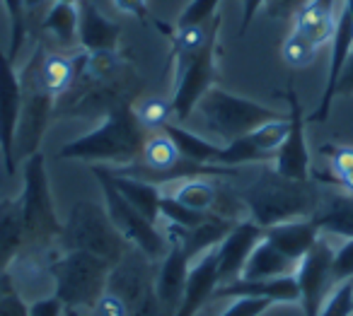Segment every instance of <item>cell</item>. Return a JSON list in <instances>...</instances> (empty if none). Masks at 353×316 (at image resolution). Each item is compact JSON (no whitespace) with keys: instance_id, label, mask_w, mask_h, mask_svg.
<instances>
[{"instance_id":"6da1fadb","label":"cell","mask_w":353,"mask_h":316,"mask_svg":"<svg viewBox=\"0 0 353 316\" xmlns=\"http://www.w3.org/2000/svg\"><path fill=\"white\" fill-rule=\"evenodd\" d=\"M143 78L123 51L78 54L75 78L56 102L54 118H104L119 107L138 102Z\"/></svg>"},{"instance_id":"7a4b0ae2","label":"cell","mask_w":353,"mask_h":316,"mask_svg":"<svg viewBox=\"0 0 353 316\" xmlns=\"http://www.w3.org/2000/svg\"><path fill=\"white\" fill-rule=\"evenodd\" d=\"M319 198L322 189L317 186V179H288L276 169H261L259 176L240 191V203L250 215L247 220L261 229L288 220L312 218Z\"/></svg>"},{"instance_id":"3957f363","label":"cell","mask_w":353,"mask_h":316,"mask_svg":"<svg viewBox=\"0 0 353 316\" xmlns=\"http://www.w3.org/2000/svg\"><path fill=\"white\" fill-rule=\"evenodd\" d=\"M148 133L150 131H145L133 114V104L119 107L112 114H107L97 128L65 143L59 150V157L117 169V167H126L141 157Z\"/></svg>"},{"instance_id":"277c9868","label":"cell","mask_w":353,"mask_h":316,"mask_svg":"<svg viewBox=\"0 0 353 316\" xmlns=\"http://www.w3.org/2000/svg\"><path fill=\"white\" fill-rule=\"evenodd\" d=\"M25 186L20 193L22 224H25V249L46 251L59 244L63 222L56 215L54 196H51L49 171H46L44 152H34L25 160Z\"/></svg>"},{"instance_id":"5b68a950","label":"cell","mask_w":353,"mask_h":316,"mask_svg":"<svg viewBox=\"0 0 353 316\" xmlns=\"http://www.w3.org/2000/svg\"><path fill=\"white\" fill-rule=\"evenodd\" d=\"M59 246L61 251H83L114 266L131 249V244L114 227L104 205L78 200L63 222Z\"/></svg>"},{"instance_id":"8992f818","label":"cell","mask_w":353,"mask_h":316,"mask_svg":"<svg viewBox=\"0 0 353 316\" xmlns=\"http://www.w3.org/2000/svg\"><path fill=\"white\" fill-rule=\"evenodd\" d=\"M112 263L83 251H61L49 263L54 277V297L65 309L92 311L97 299L107 290Z\"/></svg>"},{"instance_id":"52a82bcc","label":"cell","mask_w":353,"mask_h":316,"mask_svg":"<svg viewBox=\"0 0 353 316\" xmlns=\"http://www.w3.org/2000/svg\"><path fill=\"white\" fill-rule=\"evenodd\" d=\"M196 109L206 121V126L211 128V133H216L223 140V145L256 131L264 123L285 118V114L264 107L259 102H252L247 97H237L218 85L203 94Z\"/></svg>"},{"instance_id":"ba28073f","label":"cell","mask_w":353,"mask_h":316,"mask_svg":"<svg viewBox=\"0 0 353 316\" xmlns=\"http://www.w3.org/2000/svg\"><path fill=\"white\" fill-rule=\"evenodd\" d=\"M92 174L97 176L99 189H102L104 196V208H107L109 218H112L114 227L121 232V237L126 239L131 246L141 249L145 256H150L152 261L160 263L162 256L170 249V242H167L165 234H160L155 222L141 215L121 193L117 191V186L109 179V167L104 165H92Z\"/></svg>"},{"instance_id":"9c48e42d","label":"cell","mask_w":353,"mask_h":316,"mask_svg":"<svg viewBox=\"0 0 353 316\" xmlns=\"http://www.w3.org/2000/svg\"><path fill=\"white\" fill-rule=\"evenodd\" d=\"M20 85L22 109L15 136V162H22L34 152H39L41 138H44L49 123L54 121L56 112V97L49 89L41 87V83L27 68H22L20 73Z\"/></svg>"},{"instance_id":"30bf717a","label":"cell","mask_w":353,"mask_h":316,"mask_svg":"<svg viewBox=\"0 0 353 316\" xmlns=\"http://www.w3.org/2000/svg\"><path fill=\"white\" fill-rule=\"evenodd\" d=\"M334 249L329 239L319 237L314 246L300 258L298 271H295V282H298V295L305 316H319L324 299L336 285L334 280Z\"/></svg>"},{"instance_id":"8fae6325","label":"cell","mask_w":353,"mask_h":316,"mask_svg":"<svg viewBox=\"0 0 353 316\" xmlns=\"http://www.w3.org/2000/svg\"><path fill=\"white\" fill-rule=\"evenodd\" d=\"M172 116L189 118V114L196 109L201 97L218 83V41L208 44L192 63L184 65L179 73L172 75Z\"/></svg>"},{"instance_id":"7c38bea8","label":"cell","mask_w":353,"mask_h":316,"mask_svg":"<svg viewBox=\"0 0 353 316\" xmlns=\"http://www.w3.org/2000/svg\"><path fill=\"white\" fill-rule=\"evenodd\" d=\"M157 261L131 246L112 268H109L107 290L119 295L131 309H136L152 290H155Z\"/></svg>"},{"instance_id":"4fadbf2b","label":"cell","mask_w":353,"mask_h":316,"mask_svg":"<svg viewBox=\"0 0 353 316\" xmlns=\"http://www.w3.org/2000/svg\"><path fill=\"white\" fill-rule=\"evenodd\" d=\"M285 102H288V133L281 145L279 155H276V171L288 179H312V167H310V150H307V138H305V112L300 97L295 92L293 83L285 85L283 92Z\"/></svg>"},{"instance_id":"5bb4252c","label":"cell","mask_w":353,"mask_h":316,"mask_svg":"<svg viewBox=\"0 0 353 316\" xmlns=\"http://www.w3.org/2000/svg\"><path fill=\"white\" fill-rule=\"evenodd\" d=\"M22 109V85L15 70V61L0 46V155L8 174H15V136Z\"/></svg>"},{"instance_id":"9a60e30c","label":"cell","mask_w":353,"mask_h":316,"mask_svg":"<svg viewBox=\"0 0 353 316\" xmlns=\"http://www.w3.org/2000/svg\"><path fill=\"white\" fill-rule=\"evenodd\" d=\"M285 133H288V114H285V118L269 121L256 128V131H252V133H247V136L223 145L218 165L235 169V167L247 165V162L271 160V157L279 155L281 145H283V140H285Z\"/></svg>"},{"instance_id":"2e32d148","label":"cell","mask_w":353,"mask_h":316,"mask_svg":"<svg viewBox=\"0 0 353 316\" xmlns=\"http://www.w3.org/2000/svg\"><path fill=\"white\" fill-rule=\"evenodd\" d=\"M261 237H264V229L252 222V220H240L228 232V237L216 246L221 285H228V282L237 280L242 275V268H245L252 249L259 244Z\"/></svg>"},{"instance_id":"e0dca14e","label":"cell","mask_w":353,"mask_h":316,"mask_svg":"<svg viewBox=\"0 0 353 316\" xmlns=\"http://www.w3.org/2000/svg\"><path fill=\"white\" fill-rule=\"evenodd\" d=\"M351 49H353V17L346 8H341V15H339L336 30H334V36H332V56H329L327 83H324V89H322V97H319L317 109L310 114L307 121L324 123L329 118V114H332V102H334V97H336L339 75H341L343 63H346Z\"/></svg>"},{"instance_id":"ac0fdd59","label":"cell","mask_w":353,"mask_h":316,"mask_svg":"<svg viewBox=\"0 0 353 316\" xmlns=\"http://www.w3.org/2000/svg\"><path fill=\"white\" fill-rule=\"evenodd\" d=\"M121 25L109 20L92 0H78V46L85 54L119 51Z\"/></svg>"},{"instance_id":"d6986e66","label":"cell","mask_w":353,"mask_h":316,"mask_svg":"<svg viewBox=\"0 0 353 316\" xmlns=\"http://www.w3.org/2000/svg\"><path fill=\"white\" fill-rule=\"evenodd\" d=\"M192 258L184 253V249L179 244H172L167 253L162 256V261L157 263L155 273V297L162 304V309L170 311L172 316L176 314L179 304H182L184 287H187V275Z\"/></svg>"},{"instance_id":"ffe728a7","label":"cell","mask_w":353,"mask_h":316,"mask_svg":"<svg viewBox=\"0 0 353 316\" xmlns=\"http://www.w3.org/2000/svg\"><path fill=\"white\" fill-rule=\"evenodd\" d=\"M235 224H237V220L228 218V215L211 213L201 224H196V227H176V224H170V229H167V242L179 244V246L184 249V253L194 261V258L211 251L213 246H218Z\"/></svg>"},{"instance_id":"44dd1931","label":"cell","mask_w":353,"mask_h":316,"mask_svg":"<svg viewBox=\"0 0 353 316\" xmlns=\"http://www.w3.org/2000/svg\"><path fill=\"white\" fill-rule=\"evenodd\" d=\"M218 285H221V275H218V253L216 246H213L211 251L199 256L196 263L192 261V266H189L182 304H179L174 316H194L211 299L213 292L218 290Z\"/></svg>"},{"instance_id":"7402d4cb","label":"cell","mask_w":353,"mask_h":316,"mask_svg":"<svg viewBox=\"0 0 353 316\" xmlns=\"http://www.w3.org/2000/svg\"><path fill=\"white\" fill-rule=\"evenodd\" d=\"M213 297H232V299H237V297H254V299H269L274 304H295V302H300L295 275L271 277V280L237 277V280L228 282V285H218Z\"/></svg>"},{"instance_id":"603a6c76","label":"cell","mask_w":353,"mask_h":316,"mask_svg":"<svg viewBox=\"0 0 353 316\" xmlns=\"http://www.w3.org/2000/svg\"><path fill=\"white\" fill-rule=\"evenodd\" d=\"M322 237V232L317 229L312 218H300V220H288V222L274 224V227L264 229V239L269 244H274L283 256H288L290 261L300 263V258L314 246V242Z\"/></svg>"},{"instance_id":"cb8c5ba5","label":"cell","mask_w":353,"mask_h":316,"mask_svg":"<svg viewBox=\"0 0 353 316\" xmlns=\"http://www.w3.org/2000/svg\"><path fill=\"white\" fill-rule=\"evenodd\" d=\"M312 220L322 234H336V237H353V193L348 191H322L317 210Z\"/></svg>"},{"instance_id":"d4e9b609","label":"cell","mask_w":353,"mask_h":316,"mask_svg":"<svg viewBox=\"0 0 353 316\" xmlns=\"http://www.w3.org/2000/svg\"><path fill=\"white\" fill-rule=\"evenodd\" d=\"M334 6H336V0H310L307 6L303 10H298V15L290 20L293 22V32L310 39L317 49L322 44H327V41H332L339 20L334 15Z\"/></svg>"},{"instance_id":"484cf974","label":"cell","mask_w":353,"mask_h":316,"mask_svg":"<svg viewBox=\"0 0 353 316\" xmlns=\"http://www.w3.org/2000/svg\"><path fill=\"white\" fill-rule=\"evenodd\" d=\"M25 251V224H22L20 198L0 200V273H8Z\"/></svg>"},{"instance_id":"4316f807","label":"cell","mask_w":353,"mask_h":316,"mask_svg":"<svg viewBox=\"0 0 353 316\" xmlns=\"http://www.w3.org/2000/svg\"><path fill=\"white\" fill-rule=\"evenodd\" d=\"M295 271H298V263L290 261L288 256H283L274 244H269L261 237L259 244L252 249L240 277H247V280H271V277L295 275Z\"/></svg>"},{"instance_id":"83f0119b","label":"cell","mask_w":353,"mask_h":316,"mask_svg":"<svg viewBox=\"0 0 353 316\" xmlns=\"http://www.w3.org/2000/svg\"><path fill=\"white\" fill-rule=\"evenodd\" d=\"M109 179H112V184L117 186L119 193H121L138 213L145 215L150 222L157 224V220H160V205H162V198H165L160 186L148 184V181H143V179H133V176H126V174H119V171H114V169H109Z\"/></svg>"},{"instance_id":"f1b7e54d","label":"cell","mask_w":353,"mask_h":316,"mask_svg":"<svg viewBox=\"0 0 353 316\" xmlns=\"http://www.w3.org/2000/svg\"><path fill=\"white\" fill-rule=\"evenodd\" d=\"M162 131L172 138V143L176 145V150H179V155H182V157L196 162V165L221 167V165H218V160H221L223 145L206 140V138L196 136V133L187 131V128H182V126H176L174 121L165 123V128H162Z\"/></svg>"},{"instance_id":"f546056e","label":"cell","mask_w":353,"mask_h":316,"mask_svg":"<svg viewBox=\"0 0 353 316\" xmlns=\"http://www.w3.org/2000/svg\"><path fill=\"white\" fill-rule=\"evenodd\" d=\"M39 30L44 34L54 36V41L63 49L78 46V3L54 0V6L41 20Z\"/></svg>"},{"instance_id":"4dcf8cb0","label":"cell","mask_w":353,"mask_h":316,"mask_svg":"<svg viewBox=\"0 0 353 316\" xmlns=\"http://www.w3.org/2000/svg\"><path fill=\"white\" fill-rule=\"evenodd\" d=\"M172 198L176 203L196 210V213H218L221 191L213 181H206V176H194V179H184L176 186Z\"/></svg>"},{"instance_id":"1f68e13d","label":"cell","mask_w":353,"mask_h":316,"mask_svg":"<svg viewBox=\"0 0 353 316\" xmlns=\"http://www.w3.org/2000/svg\"><path fill=\"white\" fill-rule=\"evenodd\" d=\"M322 155L329 162V174H319L314 169L312 174L319 181H332V184L341 186L343 191L353 193V145L327 143V145H322Z\"/></svg>"},{"instance_id":"d6a6232c","label":"cell","mask_w":353,"mask_h":316,"mask_svg":"<svg viewBox=\"0 0 353 316\" xmlns=\"http://www.w3.org/2000/svg\"><path fill=\"white\" fill-rule=\"evenodd\" d=\"M0 3L6 6L8 17H10V49H8V59L15 61L22 51V44H25L32 32L30 12H27L25 0H0Z\"/></svg>"},{"instance_id":"836d02e7","label":"cell","mask_w":353,"mask_h":316,"mask_svg":"<svg viewBox=\"0 0 353 316\" xmlns=\"http://www.w3.org/2000/svg\"><path fill=\"white\" fill-rule=\"evenodd\" d=\"M133 114H136V118L141 121V126L145 131H160V128H165V123H170L172 104L170 99H160V97L138 99L133 104Z\"/></svg>"},{"instance_id":"e575fe53","label":"cell","mask_w":353,"mask_h":316,"mask_svg":"<svg viewBox=\"0 0 353 316\" xmlns=\"http://www.w3.org/2000/svg\"><path fill=\"white\" fill-rule=\"evenodd\" d=\"M317 46L310 39H305L303 34H298V32H290L288 39L281 46V56H283V61L290 68H307V65H312L314 59H317Z\"/></svg>"},{"instance_id":"d590c367","label":"cell","mask_w":353,"mask_h":316,"mask_svg":"<svg viewBox=\"0 0 353 316\" xmlns=\"http://www.w3.org/2000/svg\"><path fill=\"white\" fill-rule=\"evenodd\" d=\"M319 316H353V280L336 282L324 299Z\"/></svg>"},{"instance_id":"8d00e7d4","label":"cell","mask_w":353,"mask_h":316,"mask_svg":"<svg viewBox=\"0 0 353 316\" xmlns=\"http://www.w3.org/2000/svg\"><path fill=\"white\" fill-rule=\"evenodd\" d=\"M211 213H196V210L187 208V205L176 203L172 196H165L160 205V218H165L170 224H176V227H196Z\"/></svg>"},{"instance_id":"74e56055","label":"cell","mask_w":353,"mask_h":316,"mask_svg":"<svg viewBox=\"0 0 353 316\" xmlns=\"http://www.w3.org/2000/svg\"><path fill=\"white\" fill-rule=\"evenodd\" d=\"M218 6H221V0H192L184 12L176 17V25L174 27H192V25H203L208 22L211 17L218 15Z\"/></svg>"},{"instance_id":"f35d334b","label":"cell","mask_w":353,"mask_h":316,"mask_svg":"<svg viewBox=\"0 0 353 316\" xmlns=\"http://www.w3.org/2000/svg\"><path fill=\"white\" fill-rule=\"evenodd\" d=\"M90 316H133V309L119 295L104 290V295L97 299L94 309L90 311Z\"/></svg>"},{"instance_id":"ab89813d","label":"cell","mask_w":353,"mask_h":316,"mask_svg":"<svg viewBox=\"0 0 353 316\" xmlns=\"http://www.w3.org/2000/svg\"><path fill=\"white\" fill-rule=\"evenodd\" d=\"M269 306H274V302L254 299V297H237L221 316H261Z\"/></svg>"},{"instance_id":"60d3db41","label":"cell","mask_w":353,"mask_h":316,"mask_svg":"<svg viewBox=\"0 0 353 316\" xmlns=\"http://www.w3.org/2000/svg\"><path fill=\"white\" fill-rule=\"evenodd\" d=\"M307 3L310 0H266L264 10H266V15L274 17V20L290 22L298 15V10H303Z\"/></svg>"},{"instance_id":"b9f144b4","label":"cell","mask_w":353,"mask_h":316,"mask_svg":"<svg viewBox=\"0 0 353 316\" xmlns=\"http://www.w3.org/2000/svg\"><path fill=\"white\" fill-rule=\"evenodd\" d=\"M334 280H353V237L334 253Z\"/></svg>"},{"instance_id":"7bdbcfd3","label":"cell","mask_w":353,"mask_h":316,"mask_svg":"<svg viewBox=\"0 0 353 316\" xmlns=\"http://www.w3.org/2000/svg\"><path fill=\"white\" fill-rule=\"evenodd\" d=\"M114 6L126 15L136 17L141 25H152L150 10H148V0H114Z\"/></svg>"},{"instance_id":"ee69618b","label":"cell","mask_w":353,"mask_h":316,"mask_svg":"<svg viewBox=\"0 0 353 316\" xmlns=\"http://www.w3.org/2000/svg\"><path fill=\"white\" fill-rule=\"evenodd\" d=\"M0 316H30V304H25L15 290H10L0 299Z\"/></svg>"},{"instance_id":"f6af8a7d","label":"cell","mask_w":353,"mask_h":316,"mask_svg":"<svg viewBox=\"0 0 353 316\" xmlns=\"http://www.w3.org/2000/svg\"><path fill=\"white\" fill-rule=\"evenodd\" d=\"M63 314H65V306L54 295L30 304V316H63Z\"/></svg>"},{"instance_id":"bcb514c9","label":"cell","mask_w":353,"mask_h":316,"mask_svg":"<svg viewBox=\"0 0 353 316\" xmlns=\"http://www.w3.org/2000/svg\"><path fill=\"white\" fill-rule=\"evenodd\" d=\"M351 94H353V49L348 54L346 63H343V70L336 83V97H351Z\"/></svg>"},{"instance_id":"7dc6e473","label":"cell","mask_w":353,"mask_h":316,"mask_svg":"<svg viewBox=\"0 0 353 316\" xmlns=\"http://www.w3.org/2000/svg\"><path fill=\"white\" fill-rule=\"evenodd\" d=\"M133 316H172V314L162 309V304L157 302V297H155V290H152L150 295H148L145 299H143L141 304L133 309Z\"/></svg>"},{"instance_id":"c3c4849f","label":"cell","mask_w":353,"mask_h":316,"mask_svg":"<svg viewBox=\"0 0 353 316\" xmlns=\"http://www.w3.org/2000/svg\"><path fill=\"white\" fill-rule=\"evenodd\" d=\"M266 6V0H242V22H240V34H247V30L254 22V15Z\"/></svg>"},{"instance_id":"681fc988","label":"cell","mask_w":353,"mask_h":316,"mask_svg":"<svg viewBox=\"0 0 353 316\" xmlns=\"http://www.w3.org/2000/svg\"><path fill=\"white\" fill-rule=\"evenodd\" d=\"M10 290H15V287H12V277L8 275V273H0V299H3V295H8Z\"/></svg>"},{"instance_id":"f907efd6","label":"cell","mask_w":353,"mask_h":316,"mask_svg":"<svg viewBox=\"0 0 353 316\" xmlns=\"http://www.w3.org/2000/svg\"><path fill=\"white\" fill-rule=\"evenodd\" d=\"M63 316H90V311H78V309H65Z\"/></svg>"},{"instance_id":"816d5d0a","label":"cell","mask_w":353,"mask_h":316,"mask_svg":"<svg viewBox=\"0 0 353 316\" xmlns=\"http://www.w3.org/2000/svg\"><path fill=\"white\" fill-rule=\"evenodd\" d=\"M343 8H346V10L351 12V17H353V0H343Z\"/></svg>"},{"instance_id":"f5cc1de1","label":"cell","mask_w":353,"mask_h":316,"mask_svg":"<svg viewBox=\"0 0 353 316\" xmlns=\"http://www.w3.org/2000/svg\"><path fill=\"white\" fill-rule=\"evenodd\" d=\"M65 3H78V0H65Z\"/></svg>"}]
</instances>
